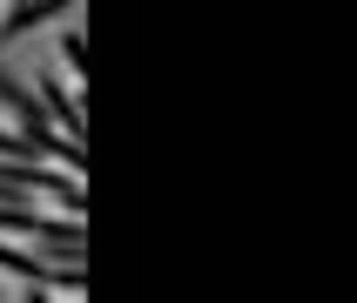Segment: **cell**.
Instances as JSON below:
<instances>
[{
	"label": "cell",
	"instance_id": "cell-3",
	"mask_svg": "<svg viewBox=\"0 0 357 303\" xmlns=\"http://www.w3.org/2000/svg\"><path fill=\"white\" fill-rule=\"evenodd\" d=\"M47 196L61 202V216H88V196H81V182H75V176H68V182H54Z\"/></svg>",
	"mask_w": 357,
	"mask_h": 303
},
{
	"label": "cell",
	"instance_id": "cell-2",
	"mask_svg": "<svg viewBox=\"0 0 357 303\" xmlns=\"http://www.w3.org/2000/svg\"><path fill=\"white\" fill-rule=\"evenodd\" d=\"M34 95H40V108H47V121H54L61 135L88 148V128H81V108H75V95H68L61 81H34Z\"/></svg>",
	"mask_w": 357,
	"mask_h": 303
},
{
	"label": "cell",
	"instance_id": "cell-5",
	"mask_svg": "<svg viewBox=\"0 0 357 303\" xmlns=\"http://www.w3.org/2000/svg\"><path fill=\"white\" fill-rule=\"evenodd\" d=\"M0 297H7V290H0Z\"/></svg>",
	"mask_w": 357,
	"mask_h": 303
},
{
	"label": "cell",
	"instance_id": "cell-4",
	"mask_svg": "<svg viewBox=\"0 0 357 303\" xmlns=\"http://www.w3.org/2000/svg\"><path fill=\"white\" fill-rule=\"evenodd\" d=\"M61 61H68V68H88V40L68 34V40H61Z\"/></svg>",
	"mask_w": 357,
	"mask_h": 303
},
{
	"label": "cell",
	"instance_id": "cell-1",
	"mask_svg": "<svg viewBox=\"0 0 357 303\" xmlns=\"http://www.w3.org/2000/svg\"><path fill=\"white\" fill-rule=\"evenodd\" d=\"M68 182V169H47V162H14L0 155V202H34L40 189H54Z\"/></svg>",
	"mask_w": 357,
	"mask_h": 303
}]
</instances>
